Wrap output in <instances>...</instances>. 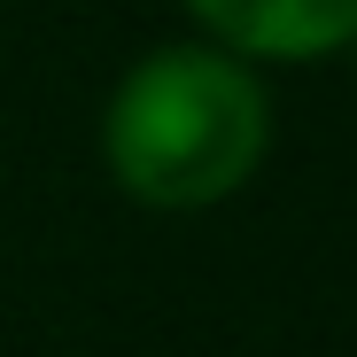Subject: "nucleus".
<instances>
[{
  "mask_svg": "<svg viewBox=\"0 0 357 357\" xmlns=\"http://www.w3.org/2000/svg\"><path fill=\"white\" fill-rule=\"evenodd\" d=\"M109 171L148 210H218L272 148V101L225 47H163L109 101Z\"/></svg>",
  "mask_w": 357,
  "mask_h": 357,
  "instance_id": "obj_1",
  "label": "nucleus"
},
{
  "mask_svg": "<svg viewBox=\"0 0 357 357\" xmlns=\"http://www.w3.org/2000/svg\"><path fill=\"white\" fill-rule=\"evenodd\" d=\"M187 8L225 54L257 63H311L357 39V0H187Z\"/></svg>",
  "mask_w": 357,
  "mask_h": 357,
  "instance_id": "obj_2",
  "label": "nucleus"
},
{
  "mask_svg": "<svg viewBox=\"0 0 357 357\" xmlns=\"http://www.w3.org/2000/svg\"><path fill=\"white\" fill-rule=\"evenodd\" d=\"M349 47H357V39H349Z\"/></svg>",
  "mask_w": 357,
  "mask_h": 357,
  "instance_id": "obj_3",
  "label": "nucleus"
}]
</instances>
